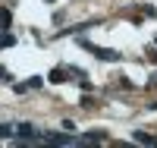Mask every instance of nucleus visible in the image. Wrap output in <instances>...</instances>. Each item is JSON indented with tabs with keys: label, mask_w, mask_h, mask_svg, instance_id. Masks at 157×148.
I'll list each match as a JSON object with an SVG mask.
<instances>
[{
	"label": "nucleus",
	"mask_w": 157,
	"mask_h": 148,
	"mask_svg": "<svg viewBox=\"0 0 157 148\" xmlns=\"http://www.w3.org/2000/svg\"><path fill=\"white\" fill-rule=\"evenodd\" d=\"M41 85H44L41 76H32V79H29V88H41Z\"/></svg>",
	"instance_id": "1a4fd4ad"
},
{
	"label": "nucleus",
	"mask_w": 157,
	"mask_h": 148,
	"mask_svg": "<svg viewBox=\"0 0 157 148\" xmlns=\"http://www.w3.org/2000/svg\"><path fill=\"white\" fill-rule=\"evenodd\" d=\"M82 142H104V132H85Z\"/></svg>",
	"instance_id": "6e6552de"
},
{
	"label": "nucleus",
	"mask_w": 157,
	"mask_h": 148,
	"mask_svg": "<svg viewBox=\"0 0 157 148\" xmlns=\"http://www.w3.org/2000/svg\"><path fill=\"white\" fill-rule=\"evenodd\" d=\"M10 22H13V13L6 6H0V32H6L10 29Z\"/></svg>",
	"instance_id": "39448f33"
},
{
	"label": "nucleus",
	"mask_w": 157,
	"mask_h": 148,
	"mask_svg": "<svg viewBox=\"0 0 157 148\" xmlns=\"http://www.w3.org/2000/svg\"><path fill=\"white\" fill-rule=\"evenodd\" d=\"M154 44H157V38H154Z\"/></svg>",
	"instance_id": "ddd939ff"
},
{
	"label": "nucleus",
	"mask_w": 157,
	"mask_h": 148,
	"mask_svg": "<svg viewBox=\"0 0 157 148\" xmlns=\"http://www.w3.org/2000/svg\"><path fill=\"white\" fill-rule=\"evenodd\" d=\"M50 82H54V85H60V82H66V70H50Z\"/></svg>",
	"instance_id": "423d86ee"
},
{
	"label": "nucleus",
	"mask_w": 157,
	"mask_h": 148,
	"mask_svg": "<svg viewBox=\"0 0 157 148\" xmlns=\"http://www.w3.org/2000/svg\"><path fill=\"white\" fill-rule=\"evenodd\" d=\"M16 44V35L13 32H0V47H13Z\"/></svg>",
	"instance_id": "0eeeda50"
},
{
	"label": "nucleus",
	"mask_w": 157,
	"mask_h": 148,
	"mask_svg": "<svg viewBox=\"0 0 157 148\" xmlns=\"http://www.w3.org/2000/svg\"><path fill=\"white\" fill-rule=\"evenodd\" d=\"M3 136H13V126H0V139Z\"/></svg>",
	"instance_id": "9d476101"
},
{
	"label": "nucleus",
	"mask_w": 157,
	"mask_h": 148,
	"mask_svg": "<svg viewBox=\"0 0 157 148\" xmlns=\"http://www.w3.org/2000/svg\"><path fill=\"white\" fill-rule=\"evenodd\" d=\"M148 57H151V60H154V63H157V50H148Z\"/></svg>",
	"instance_id": "9b49d317"
},
{
	"label": "nucleus",
	"mask_w": 157,
	"mask_h": 148,
	"mask_svg": "<svg viewBox=\"0 0 157 148\" xmlns=\"http://www.w3.org/2000/svg\"><path fill=\"white\" fill-rule=\"evenodd\" d=\"M132 139H135V142H141V145H157V136H151V132H141V129H135V132H132Z\"/></svg>",
	"instance_id": "20e7f679"
},
{
	"label": "nucleus",
	"mask_w": 157,
	"mask_h": 148,
	"mask_svg": "<svg viewBox=\"0 0 157 148\" xmlns=\"http://www.w3.org/2000/svg\"><path fill=\"white\" fill-rule=\"evenodd\" d=\"M16 139H22V142H32V139H41V136L35 132V126H32V123H19V126H16Z\"/></svg>",
	"instance_id": "7ed1b4c3"
},
{
	"label": "nucleus",
	"mask_w": 157,
	"mask_h": 148,
	"mask_svg": "<svg viewBox=\"0 0 157 148\" xmlns=\"http://www.w3.org/2000/svg\"><path fill=\"white\" fill-rule=\"evenodd\" d=\"M47 145H72V142H82V139H75L72 132H47V136H41Z\"/></svg>",
	"instance_id": "f03ea898"
},
{
	"label": "nucleus",
	"mask_w": 157,
	"mask_h": 148,
	"mask_svg": "<svg viewBox=\"0 0 157 148\" xmlns=\"http://www.w3.org/2000/svg\"><path fill=\"white\" fill-rule=\"evenodd\" d=\"M47 3H54V0H47Z\"/></svg>",
	"instance_id": "f8f14e48"
},
{
	"label": "nucleus",
	"mask_w": 157,
	"mask_h": 148,
	"mask_svg": "<svg viewBox=\"0 0 157 148\" xmlns=\"http://www.w3.org/2000/svg\"><path fill=\"white\" fill-rule=\"evenodd\" d=\"M91 54H94V57L98 60H104V63H120V57H123V54L120 50H110V47H98V44H88V41H82Z\"/></svg>",
	"instance_id": "f257e3e1"
}]
</instances>
